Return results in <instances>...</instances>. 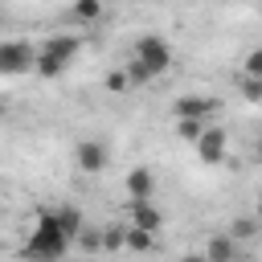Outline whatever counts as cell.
<instances>
[{
    "instance_id": "12",
    "label": "cell",
    "mask_w": 262,
    "mask_h": 262,
    "mask_svg": "<svg viewBox=\"0 0 262 262\" xmlns=\"http://www.w3.org/2000/svg\"><path fill=\"white\" fill-rule=\"evenodd\" d=\"M70 16L78 25H98L102 20V0H70Z\"/></svg>"
},
{
    "instance_id": "6",
    "label": "cell",
    "mask_w": 262,
    "mask_h": 262,
    "mask_svg": "<svg viewBox=\"0 0 262 262\" xmlns=\"http://www.w3.org/2000/svg\"><path fill=\"white\" fill-rule=\"evenodd\" d=\"M74 164H78V172L98 176V172L111 164V147H106L102 139H78V147H74Z\"/></svg>"
},
{
    "instance_id": "1",
    "label": "cell",
    "mask_w": 262,
    "mask_h": 262,
    "mask_svg": "<svg viewBox=\"0 0 262 262\" xmlns=\"http://www.w3.org/2000/svg\"><path fill=\"white\" fill-rule=\"evenodd\" d=\"M70 246H74V237L57 225V213L41 209L29 229V242H25V262H57V258H66Z\"/></svg>"
},
{
    "instance_id": "19",
    "label": "cell",
    "mask_w": 262,
    "mask_h": 262,
    "mask_svg": "<svg viewBox=\"0 0 262 262\" xmlns=\"http://www.w3.org/2000/svg\"><path fill=\"white\" fill-rule=\"evenodd\" d=\"M242 98L254 102V106H262V78H246L242 74Z\"/></svg>"
},
{
    "instance_id": "2",
    "label": "cell",
    "mask_w": 262,
    "mask_h": 262,
    "mask_svg": "<svg viewBox=\"0 0 262 262\" xmlns=\"http://www.w3.org/2000/svg\"><path fill=\"white\" fill-rule=\"evenodd\" d=\"M78 53H82V37H78V33H53V37L41 41L37 61H33V74H37V78H61V74L74 66Z\"/></svg>"
},
{
    "instance_id": "8",
    "label": "cell",
    "mask_w": 262,
    "mask_h": 262,
    "mask_svg": "<svg viewBox=\"0 0 262 262\" xmlns=\"http://www.w3.org/2000/svg\"><path fill=\"white\" fill-rule=\"evenodd\" d=\"M172 111H176V119H209L217 111V98L213 94H180L172 102Z\"/></svg>"
},
{
    "instance_id": "15",
    "label": "cell",
    "mask_w": 262,
    "mask_h": 262,
    "mask_svg": "<svg viewBox=\"0 0 262 262\" xmlns=\"http://www.w3.org/2000/svg\"><path fill=\"white\" fill-rule=\"evenodd\" d=\"M209 127V119H176V135L184 139V143H196V135Z\"/></svg>"
},
{
    "instance_id": "7",
    "label": "cell",
    "mask_w": 262,
    "mask_h": 262,
    "mask_svg": "<svg viewBox=\"0 0 262 262\" xmlns=\"http://www.w3.org/2000/svg\"><path fill=\"white\" fill-rule=\"evenodd\" d=\"M127 225L147 229V233H160V229H164V213H160L151 201H127Z\"/></svg>"
},
{
    "instance_id": "23",
    "label": "cell",
    "mask_w": 262,
    "mask_h": 262,
    "mask_svg": "<svg viewBox=\"0 0 262 262\" xmlns=\"http://www.w3.org/2000/svg\"><path fill=\"white\" fill-rule=\"evenodd\" d=\"M254 217H258V221H262V196H258V205H254Z\"/></svg>"
},
{
    "instance_id": "3",
    "label": "cell",
    "mask_w": 262,
    "mask_h": 262,
    "mask_svg": "<svg viewBox=\"0 0 262 262\" xmlns=\"http://www.w3.org/2000/svg\"><path fill=\"white\" fill-rule=\"evenodd\" d=\"M127 57L143 61L151 78H164V74H168V66H172V45H168V41H164L160 33H139Z\"/></svg>"
},
{
    "instance_id": "24",
    "label": "cell",
    "mask_w": 262,
    "mask_h": 262,
    "mask_svg": "<svg viewBox=\"0 0 262 262\" xmlns=\"http://www.w3.org/2000/svg\"><path fill=\"white\" fill-rule=\"evenodd\" d=\"M0 111H4V106H0Z\"/></svg>"
},
{
    "instance_id": "22",
    "label": "cell",
    "mask_w": 262,
    "mask_h": 262,
    "mask_svg": "<svg viewBox=\"0 0 262 262\" xmlns=\"http://www.w3.org/2000/svg\"><path fill=\"white\" fill-rule=\"evenodd\" d=\"M254 156H258V160H262V135H258V143H254Z\"/></svg>"
},
{
    "instance_id": "14",
    "label": "cell",
    "mask_w": 262,
    "mask_h": 262,
    "mask_svg": "<svg viewBox=\"0 0 262 262\" xmlns=\"http://www.w3.org/2000/svg\"><path fill=\"white\" fill-rule=\"evenodd\" d=\"M258 229H262V221H258V217H233V221H229V233H233L237 242H250Z\"/></svg>"
},
{
    "instance_id": "21",
    "label": "cell",
    "mask_w": 262,
    "mask_h": 262,
    "mask_svg": "<svg viewBox=\"0 0 262 262\" xmlns=\"http://www.w3.org/2000/svg\"><path fill=\"white\" fill-rule=\"evenodd\" d=\"M131 82H127V70H119V74H111L106 78V90H127Z\"/></svg>"
},
{
    "instance_id": "16",
    "label": "cell",
    "mask_w": 262,
    "mask_h": 262,
    "mask_svg": "<svg viewBox=\"0 0 262 262\" xmlns=\"http://www.w3.org/2000/svg\"><path fill=\"white\" fill-rule=\"evenodd\" d=\"M123 70H127V82H131V86H147V82H156V78L147 74V66H143V61H135V57H127V66H123Z\"/></svg>"
},
{
    "instance_id": "11",
    "label": "cell",
    "mask_w": 262,
    "mask_h": 262,
    "mask_svg": "<svg viewBox=\"0 0 262 262\" xmlns=\"http://www.w3.org/2000/svg\"><path fill=\"white\" fill-rule=\"evenodd\" d=\"M53 213H57V225H61L70 237H78V233L86 229V217H82V209H78V205H57Z\"/></svg>"
},
{
    "instance_id": "5",
    "label": "cell",
    "mask_w": 262,
    "mask_h": 262,
    "mask_svg": "<svg viewBox=\"0 0 262 262\" xmlns=\"http://www.w3.org/2000/svg\"><path fill=\"white\" fill-rule=\"evenodd\" d=\"M192 151H196V160L201 164H225V156H229V135H225V127H205L201 135H196V143H192Z\"/></svg>"
},
{
    "instance_id": "9",
    "label": "cell",
    "mask_w": 262,
    "mask_h": 262,
    "mask_svg": "<svg viewBox=\"0 0 262 262\" xmlns=\"http://www.w3.org/2000/svg\"><path fill=\"white\" fill-rule=\"evenodd\" d=\"M242 258V242L225 229V233H213L209 246H205V262H237Z\"/></svg>"
},
{
    "instance_id": "20",
    "label": "cell",
    "mask_w": 262,
    "mask_h": 262,
    "mask_svg": "<svg viewBox=\"0 0 262 262\" xmlns=\"http://www.w3.org/2000/svg\"><path fill=\"white\" fill-rule=\"evenodd\" d=\"M123 233H127V225H106V229H102V246H106V250L123 246Z\"/></svg>"
},
{
    "instance_id": "17",
    "label": "cell",
    "mask_w": 262,
    "mask_h": 262,
    "mask_svg": "<svg viewBox=\"0 0 262 262\" xmlns=\"http://www.w3.org/2000/svg\"><path fill=\"white\" fill-rule=\"evenodd\" d=\"M242 74H246V78H262V45H254V49L242 57Z\"/></svg>"
},
{
    "instance_id": "18",
    "label": "cell",
    "mask_w": 262,
    "mask_h": 262,
    "mask_svg": "<svg viewBox=\"0 0 262 262\" xmlns=\"http://www.w3.org/2000/svg\"><path fill=\"white\" fill-rule=\"evenodd\" d=\"M74 242H78L86 254H98V250H102V229H82Z\"/></svg>"
},
{
    "instance_id": "4",
    "label": "cell",
    "mask_w": 262,
    "mask_h": 262,
    "mask_svg": "<svg viewBox=\"0 0 262 262\" xmlns=\"http://www.w3.org/2000/svg\"><path fill=\"white\" fill-rule=\"evenodd\" d=\"M33 61H37V49L29 41H16V37L0 41V78H20L33 70Z\"/></svg>"
},
{
    "instance_id": "10",
    "label": "cell",
    "mask_w": 262,
    "mask_h": 262,
    "mask_svg": "<svg viewBox=\"0 0 262 262\" xmlns=\"http://www.w3.org/2000/svg\"><path fill=\"white\" fill-rule=\"evenodd\" d=\"M127 201H151V192H156V176H151V168H131L127 172Z\"/></svg>"
},
{
    "instance_id": "13",
    "label": "cell",
    "mask_w": 262,
    "mask_h": 262,
    "mask_svg": "<svg viewBox=\"0 0 262 262\" xmlns=\"http://www.w3.org/2000/svg\"><path fill=\"white\" fill-rule=\"evenodd\" d=\"M123 246H127L131 254H147V250L156 246V233H147V229H135V225H127V233H123Z\"/></svg>"
}]
</instances>
